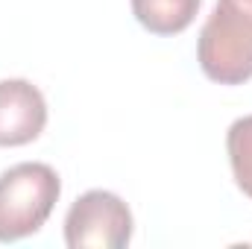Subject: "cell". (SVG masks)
I'll return each instance as SVG.
<instances>
[{"label": "cell", "instance_id": "3", "mask_svg": "<svg viewBox=\"0 0 252 249\" xmlns=\"http://www.w3.org/2000/svg\"><path fill=\"white\" fill-rule=\"evenodd\" d=\"M132 211L112 190H85L64 214V244L70 249H124L132 241Z\"/></svg>", "mask_w": 252, "mask_h": 249}, {"label": "cell", "instance_id": "1", "mask_svg": "<svg viewBox=\"0 0 252 249\" xmlns=\"http://www.w3.org/2000/svg\"><path fill=\"white\" fill-rule=\"evenodd\" d=\"M196 62L217 85L252 79V0H217L199 30Z\"/></svg>", "mask_w": 252, "mask_h": 249}, {"label": "cell", "instance_id": "6", "mask_svg": "<svg viewBox=\"0 0 252 249\" xmlns=\"http://www.w3.org/2000/svg\"><path fill=\"white\" fill-rule=\"evenodd\" d=\"M226 153L232 164L235 185L252 199V115L238 118L226 132Z\"/></svg>", "mask_w": 252, "mask_h": 249}, {"label": "cell", "instance_id": "5", "mask_svg": "<svg viewBox=\"0 0 252 249\" xmlns=\"http://www.w3.org/2000/svg\"><path fill=\"white\" fill-rule=\"evenodd\" d=\"M202 0H132L135 21L153 35H179L185 32Z\"/></svg>", "mask_w": 252, "mask_h": 249}, {"label": "cell", "instance_id": "2", "mask_svg": "<svg viewBox=\"0 0 252 249\" xmlns=\"http://www.w3.org/2000/svg\"><path fill=\"white\" fill-rule=\"evenodd\" d=\"M62 193L50 164L21 161L0 173V244L24 241L47 223Z\"/></svg>", "mask_w": 252, "mask_h": 249}, {"label": "cell", "instance_id": "4", "mask_svg": "<svg viewBox=\"0 0 252 249\" xmlns=\"http://www.w3.org/2000/svg\"><path fill=\"white\" fill-rule=\"evenodd\" d=\"M47 126V100L30 79H0V147L32 144Z\"/></svg>", "mask_w": 252, "mask_h": 249}]
</instances>
